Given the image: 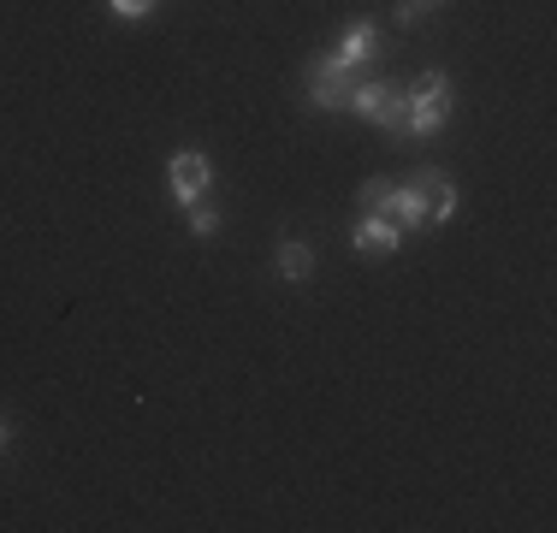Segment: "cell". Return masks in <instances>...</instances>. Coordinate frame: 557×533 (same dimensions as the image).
<instances>
[{
  "instance_id": "obj_5",
  "label": "cell",
  "mask_w": 557,
  "mask_h": 533,
  "mask_svg": "<svg viewBox=\"0 0 557 533\" xmlns=\"http://www.w3.org/2000/svg\"><path fill=\"white\" fill-rule=\"evenodd\" d=\"M374 213H386V220L397 225V232H421V225H428V202H421V184L416 178H404V184H392L386 190V202H380Z\"/></svg>"
},
{
  "instance_id": "obj_3",
  "label": "cell",
  "mask_w": 557,
  "mask_h": 533,
  "mask_svg": "<svg viewBox=\"0 0 557 533\" xmlns=\"http://www.w3.org/2000/svg\"><path fill=\"white\" fill-rule=\"evenodd\" d=\"M350 84H356V72L333 65L326 53H321V60H309V101L321 107V113H344V107H350Z\"/></svg>"
},
{
  "instance_id": "obj_7",
  "label": "cell",
  "mask_w": 557,
  "mask_h": 533,
  "mask_svg": "<svg viewBox=\"0 0 557 533\" xmlns=\"http://www.w3.org/2000/svg\"><path fill=\"white\" fill-rule=\"evenodd\" d=\"M350 244H356V256H397L404 232H397L386 213H362V220H356V232H350Z\"/></svg>"
},
{
  "instance_id": "obj_10",
  "label": "cell",
  "mask_w": 557,
  "mask_h": 533,
  "mask_svg": "<svg viewBox=\"0 0 557 533\" xmlns=\"http://www.w3.org/2000/svg\"><path fill=\"white\" fill-rule=\"evenodd\" d=\"M184 213H190V232H196V237H214V232H220V208L208 202V196H202V202H190Z\"/></svg>"
},
{
  "instance_id": "obj_1",
  "label": "cell",
  "mask_w": 557,
  "mask_h": 533,
  "mask_svg": "<svg viewBox=\"0 0 557 533\" xmlns=\"http://www.w3.org/2000/svg\"><path fill=\"white\" fill-rule=\"evenodd\" d=\"M344 113L368 119V125H386L392 137H409L404 84H386V77H356V84H350V107H344Z\"/></svg>"
},
{
  "instance_id": "obj_8",
  "label": "cell",
  "mask_w": 557,
  "mask_h": 533,
  "mask_svg": "<svg viewBox=\"0 0 557 533\" xmlns=\"http://www.w3.org/2000/svg\"><path fill=\"white\" fill-rule=\"evenodd\" d=\"M416 184H421V202H428V220L433 225H445L450 213H457V190H450V178L440 166H421L416 172Z\"/></svg>"
},
{
  "instance_id": "obj_13",
  "label": "cell",
  "mask_w": 557,
  "mask_h": 533,
  "mask_svg": "<svg viewBox=\"0 0 557 533\" xmlns=\"http://www.w3.org/2000/svg\"><path fill=\"white\" fill-rule=\"evenodd\" d=\"M12 445V426H7V416H0V450H7Z\"/></svg>"
},
{
  "instance_id": "obj_12",
  "label": "cell",
  "mask_w": 557,
  "mask_h": 533,
  "mask_svg": "<svg viewBox=\"0 0 557 533\" xmlns=\"http://www.w3.org/2000/svg\"><path fill=\"white\" fill-rule=\"evenodd\" d=\"M108 7H113V18L137 24V18H149V12H154V0H108Z\"/></svg>"
},
{
  "instance_id": "obj_9",
  "label": "cell",
  "mask_w": 557,
  "mask_h": 533,
  "mask_svg": "<svg viewBox=\"0 0 557 533\" xmlns=\"http://www.w3.org/2000/svg\"><path fill=\"white\" fill-rule=\"evenodd\" d=\"M273 266H278V278H285V285H302V278L314 273V249L297 244V237H285V244H278V256H273Z\"/></svg>"
},
{
  "instance_id": "obj_6",
  "label": "cell",
  "mask_w": 557,
  "mask_h": 533,
  "mask_svg": "<svg viewBox=\"0 0 557 533\" xmlns=\"http://www.w3.org/2000/svg\"><path fill=\"white\" fill-rule=\"evenodd\" d=\"M374 42H380V24H374V18H356L350 30L338 36V48L326 53V60L344 65V72H362V65L374 60Z\"/></svg>"
},
{
  "instance_id": "obj_4",
  "label": "cell",
  "mask_w": 557,
  "mask_h": 533,
  "mask_svg": "<svg viewBox=\"0 0 557 533\" xmlns=\"http://www.w3.org/2000/svg\"><path fill=\"white\" fill-rule=\"evenodd\" d=\"M166 178H172V196H178V208H190V202H202L208 196V184H214V166H208L202 154H172L166 160Z\"/></svg>"
},
{
  "instance_id": "obj_11",
  "label": "cell",
  "mask_w": 557,
  "mask_h": 533,
  "mask_svg": "<svg viewBox=\"0 0 557 533\" xmlns=\"http://www.w3.org/2000/svg\"><path fill=\"white\" fill-rule=\"evenodd\" d=\"M386 190H392V178H368L362 190H356V202H362V213H374L380 202H386Z\"/></svg>"
},
{
  "instance_id": "obj_2",
  "label": "cell",
  "mask_w": 557,
  "mask_h": 533,
  "mask_svg": "<svg viewBox=\"0 0 557 533\" xmlns=\"http://www.w3.org/2000/svg\"><path fill=\"white\" fill-rule=\"evenodd\" d=\"M409 101V137H440L450 119V77L445 72H421L416 84L404 89Z\"/></svg>"
},
{
  "instance_id": "obj_14",
  "label": "cell",
  "mask_w": 557,
  "mask_h": 533,
  "mask_svg": "<svg viewBox=\"0 0 557 533\" xmlns=\"http://www.w3.org/2000/svg\"><path fill=\"white\" fill-rule=\"evenodd\" d=\"M409 7H433V0H409Z\"/></svg>"
}]
</instances>
